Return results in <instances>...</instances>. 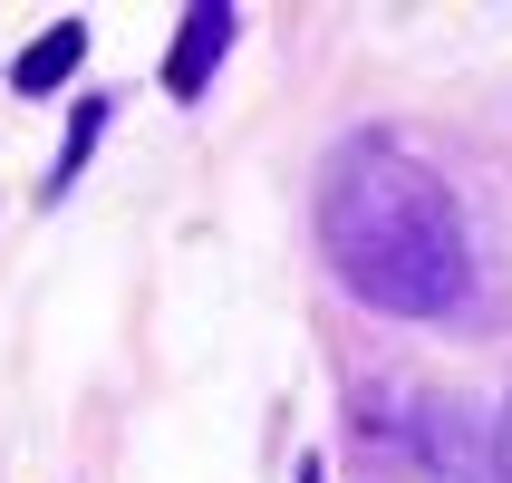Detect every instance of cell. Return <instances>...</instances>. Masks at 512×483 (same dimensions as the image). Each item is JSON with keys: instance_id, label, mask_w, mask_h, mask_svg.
<instances>
[{"instance_id": "5b68a950", "label": "cell", "mask_w": 512, "mask_h": 483, "mask_svg": "<svg viewBox=\"0 0 512 483\" xmlns=\"http://www.w3.org/2000/svg\"><path fill=\"white\" fill-rule=\"evenodd\" d=\"M484 464H493V483H512V397H503V416H493V445H484Z\"/></svg>"}, {"instance_id": "7a4b0ae2", "label": "cell", "mask_w": 512, "mask_h": 483, "mask_svg": "<svg viewBox=\"0 0 512 483\" xmlns=\"http://www.w3.org/2000/svg\"><path fill=\"white\" fill-rule=\"evenodd\" d=\"M223 49H232V10H223V0L184 10V29H174V49H165V87H174V97H203L213 68H223Z\"/></svg>"}, {"instance_id": "6da1fadb", "label": "cell", "mask_w": 512, "mask_h": 483, "mask_svg": "<svg viewBox=\"0 0 512 483\" xmlns=\"http://www.w3.org/2000/svg\"><path fill=\"white\" fill-rule=\"evenodd\" d=\"M319 252L368 310L387 319H455L474 300V232L445 174L387 136H348L319 165Z\"/></svg>"}, {"instance_id": "3957f363", "label": "cell", "mask_w": 512, "mask_h": 483, "mask_svg": "<svg viewBox=\"0 0 512 483\" xmlns=\"http://www.w3.org/2000/svg\"><path fill=\"white\" fill-rule=\"evenodd\" d=\"M87 58V20H58L49 39H29L20 49V68H10V87L20 97H49V87H68V68Z\"/></svg>"}, {"instance_id": "277c9868", "label": "cell", "mask_w": 512, "mask_h": 483, "mask_svg": "<svg viewBox=\"0 0 512 483\" xmlns=\"http://www.w3.org/2000/svg\"><path fill=\"white\" fill-rule=\"evenodd\" d=\"M107 136V97H78V126H68V155H58V184H68V174L87 165V145Z\"/></svg>"}]
</instances>
